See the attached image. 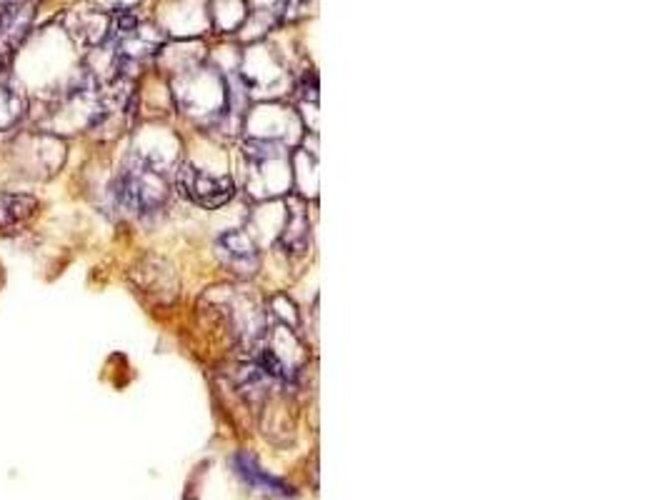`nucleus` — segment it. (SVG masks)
Here are the masks:
<instances>
[{
	"label": "nucleus",
	"mask_w": 668,
	"mask_h": 500,
	"mask_svg": "<svg viewBox=\"0 0 668 500\" xmlns=\"http://www.w3.org/2000/svg\"><path fill=\"white\" fill-rule=\"evenodd\" d=\"M171 181L163 165L151 155L133 153L123 161L121 171L111 183V198L118 211L141 215L161 213L169 203Z\"/></svg>",
	"instance_id": "f257e3e1"
},
{
	"label": "nucleus",
	"mask_w": 668,
	"mask_h": 500,
	"mask_svg": "<svg viewBox=\"0 0 668 500\" xmlns=\"http://www.w3.org/2000/svg\"><path fill=\"white\" fill-rule=\"evenodd\" d=\"M175 188L201 208H221L233 198V181L229 175H213L193 163H181L175 171Z\"/></svg>",
	"instance_id": "f03ea898"
},
{
	"label": "nucleus",
	"mask_w": 668,
	"mask_h": 500,
	"mask_svg": "<svg viewBox=\"0 0 668 500\" xmlns=\"http://www.w3.org/2000/svg\"><path fill=\"white\" fill-rule=\"evenodd\" d=\"M36 21V6L31 0H18L8 11L0 13V71H8L18 48L31 35Z\"/></svg>",
	"instance_id": "7ed1b4c3"
},
{
	"label": "nucleus",
	"mask_w": 668,
	"mask_h": 500,
	"mask_svg": "<svg viewBox=\"0 0 668 500\" xmlns=\"http://www.w3.org/2000/svg\"><path fill=\"white\" fill-rule=\"evenodd\" d=\"M215 253H219L223 268H229L235 278H251L255 276V271L261 268L259 248H255V243L241 231L221 235L219 245H215Z\"/></svg>",
	"instance_id": "20e7f679"
},
{
	"label": "nucleus",
	"mask_w": 668,
	"mask_h": 500,
	"mask_svg": "<svg viewBox=\"0 0 668 500\" xmlns=\"http://www.w3.org/2000/svg\"><path fill=\"white\" fill-rule=\"evenodd\" d=\"M41 213V198L26 191L0 188V235H16L28 228Z\"/></svg>",
	"instance_id": "39448f33"
},
{
	"label": "nucleus",
	"mask_w": 668,
	"mask_h": 500,
	"mask_svg": "<svg viewBox=\"0 0 668 500\" xmlns=\"http://www.w3.org/2000/svg\"><path fill=\"white\" fill-rule=\"evenodd\" d=\"M31 118V98L8 71H0V133L18 131Z\"/></svg>",
	"instance_id": "423d86ee"
},
{
	"label": "nucleus",
	"mask_w": 668,
	"mask_h": 500,
	"mask_svg": "<svg viewBox=\"0 0 668 500\" xmlns=\"http://www.w3.org/2000/svg\"><path fill=\"white\" fill-rule=\"evenodd\" d=\"M133 278L135 286L155 300H171L175 296V288H179L173 268L159 258H145L141 268L133 271Z\"/></svg>",
	"instance_id": "0eeeda50"
},
{
	"label": "nucleus",
	"mask_w": 668,
	"mask_h": 500,
	"mask_svg": "<svg viewBox=\"0 0 668 500\" xmlns=\"http://www.w3.org/2000/svg\"><path fill=\"white\" fill-rule=\"evenodd\" d=\"M311 245V223L303 203L291 201L286 225L281 231V248L286 256H303Z\"/></svg>",
	"instance_id": "6e6552de"
},
{
	"label": "nucleus",
	"mask_w": 668,
	"mask_h": 500,
	"mask_svg": "<svg viewBox=\"0 0 668 500\" xmlns=\"http://www.w3.org/2000/svg\"><path fill=\"white\" fill-rule=\"evenodd\" d=\"M233 468H235V473H239L245 480V483H249L255 490H261V493H265V496H279V498L293 496L291 486H286L283 480L265 473V470L259 463H255V458L249 456V453L235 456Z\"/></svg>",
	"instance_id": "1a4fd4ad"
},
{
	"label": "nucleus",
	"mask_w": 668,
	"mask_h": 500,
	"mask_svg": "<svg viewBox=\"0 0 668 500\" xmlns=\"http://www.w3.org/2000/svg\"><path fill=\"white\" fill-rule=\"evenodd\" d=\"M71 33L81 43L91 48L108 43V35H111V16L101 11H81L71 16Z\"/></svg>",
	"instance_id": "9d476101"
},
{
	"label": "nucleus",
	"mask_w": 668,
	"mask_h": 500,
	"mask_svg": "<svg viewBox=\"0 0 668 500\" xmlns=\"http://www.w3.org/2000/svg\"><path fill=\"white\" fill-rule=\"evenodd\" d=\"M13 3H18V0H0V13L8 11V8H11Z\"/></svg>",
	"instance_id": "9b49d317"
}]
</instances>
